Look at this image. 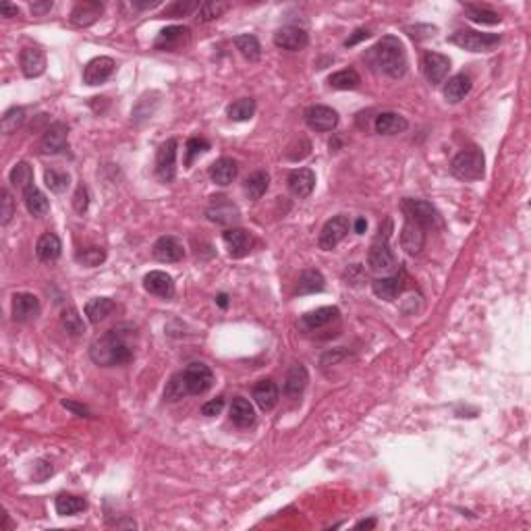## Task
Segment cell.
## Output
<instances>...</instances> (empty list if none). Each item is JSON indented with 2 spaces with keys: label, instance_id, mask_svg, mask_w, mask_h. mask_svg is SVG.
<instances>
[{
  "label": "cell",
  "instance_id": "obj_33",
  "mask_svg": "<svg viewBox=\"0 0 531 531\" xmlns=\"http://www.w3.org/2000/svg\"><path fill=\"white\" fill-rule=\"evenodd\" d=\"M469 92H471V79L465 73H458V75L451 77L449 81H444V98L451 104L461 102Z\"/></svg>",
  "mask_w": 531,
  "mask_h": 531
},
{
  "label": "cell",
  "instance_id": "obj_50",
  "mask_svg": "<svg viewBox=\"0 0 531 531\" xmlns=\"http://www.w3.org/2000/svg\"><path fill=\"white\" fill-rule=\"evenodd\" d=\"M199 6H201V2H183V0H177L170 6H166L160 17H173V19L175 17H185V15L193 13V11H199Z\"/></svg>",
  "mask_w": 531,
  "mask_h": 531
},
{
  "label": "cell",
  "instance_id": "obj_19",
  "mask_svg": "<svg viewBox=\"0 0 531 531\" xmlns=\"http://www.w3.org/2000/svg\"><path fill=\"white\" fill-rule=\"evenodd\" d=\"M154 258L162 264H175L179 260H183L185 249L183 245L175 239V237H160L152 247Z\"/></svg>",
  "mask_w": 531,
  "mask_h": 531
},
{
  "label": "cell",
  "instance_id": "obj_31",
  "mask_svg": "<svg viewBox=\"0 0 531 531\" xmlns=\"http://www.w3.org/2000/svg\"><path fill=\"white\" fill-rule=\"evenodd\" d=\"M376 131L380 135H399L403 131H407L409 123L405 116L396 113H380L376 116V123H374Z\"/></svg>",
  "mask_w": 531,
  "mask_h": 531
},
{
  "label": "cell",
  "instance_id": "obj_35",
  "mask_svg": "<svg viewBox=\"0 0 531 531\" xmlns=\"http://www.w3.org/2000/svg\"><path fill=\"white\" fill-rule=\"evenodd\" d=\"M324 287H326V280H324L322 272H318V270H304L301 276H299V280H297L295 293L297 295H311V293L324 291Z\"/></svg>",
  "mask_w": 531,
  "mask_h": 531
},
{
  "label": "cell",
  "instance_id": "obj_54",
  "mask_svg": "<svg viewBox=\"0 0 531 531\" xmlns=\"http://www.w3.org/2000/svg\"><path fill=\"white\" fill-rule=\"evenodd\" d=\"M223 409H225V399H214V401L204 403V407H201V416H206V418H214V416H218Z\"/></svg>",
  "mask_w": 531,
  "mask_h": 531
},
{
  "label": "cell",
  "instance_id": "obj_12",
  "mask_svg": "<svg viewBox=\"0 0 531 531\" xmlns=\"http://www.w3.org/2000/svg\"><path fill=\"white\" fill-rule=\"evenodd\" d=\"M305 123L309 129L318 131V133H328V131H335L337 125H339V114L337 111H332L330 106H322V104H316V106H309L305 111Z\"/></svg>",
  "mask_w": 531,
  "mask_h": 531
},
{
  "label": "cell",
  "instance_id": "obj_61",
  "mask_svg": "<svg viewBox=\"0 0 531 531\" xmlns=\"http://www.w3.org/2000/svg\"><path fill=\"white\" fill-rule=\"evenodd\" d=\"M357 530H372V527H376V519H368V521H359L357 525H355Z\"/></svg>",
  "mask_w": 531,
  "mask_h": 531
},
{
  "label": "cell",
  "instance_id": "obj_49",
  "mask_svg": "<svg viewBox=\"0 0 531 531\" xmlns=\"http://www.w3.org/2000/svg\"><path fill=\"white\" fill-rule=\"evenodd\" d=\"M183 396H187V388H185V382H183V376L181 374H175L170 382L166 384V390H164V399L175 403V401H181Z\"/></svg>",
  "mask_w": 531,
  "mask_h": 531
},
{
  "label": "cell",
  "instance_id": "obj_23",
  "mask_svg": "<svg viewBox=\"0 0 531 531\" xmlns=\"http://www.w3.org/2000/svg\"><path fill=\"white\" fill-rule=\"evenodd\" d=\"M423 243H425V230L411 220H405L403 230H401V247L409 256H418L423 249Z\"/></svg>",
  "mask_w": 531,
  "mask_h": 531
},
{
  "label": "cell",
  "instance_id": "obj_14",
  "mask_svg": "<svg viewBox=\"0 0 531 531\" xmlns=\"http://www.w3.org/2000/svg\"><path fill=\"white\" fill-rule=\"evenodd\" d=\"M407 289V274L401 270L399 274L392 276H384V278H376L372 282V291L378 299L384 301H394L403 291Z\"/></svg>",
  "mask_w": 531,
  "mask_h": 531
},
{
  "label": "cell",
  "instance_id": "obj_46",
  "mask_svg": "<svg viewBox=\"0 0 531 531\" xmlns=\"http://www.w3.org/2000/svg\"><path fill=\"white\" fill-rule=\"evenodd\" d=\"M467 17L473 23H482V25H496L502 21V17L498 13H494L490 8H482V6H467Z\"/></svg>",
  "mask_w": 531,
  "mask_h": 531
},
{
  "label": "cell",
  "instance_id": "obj_18",
  "mask_svg": "<svg viewBox=\"0 0 531 531\" xmlns=\"http://www.w3.org/2000/svg\"><path fill=\"white\" fill-rule=\"evenodd\" d=\"M116 65L111 56H98L94 61H89L83 69V83L87 85H100L104 83L108 77L113 75Z\"/></svg>",
  "mask_w": 531,
  "mask_h": 531
},
{
  "label": "cell",
  "instance_id": "obj_52",
  "mask_svg": "<svg viewBox=\"0 0 531 531\" xmlns=\"http://www.w3.org/2000/svg\"><path fill=\"white\" fill-rule=\"evenodd\" d=\"M0 204H2V210H0V223L2 225H8L11 223V218H13V214H15V201H13V195H11V191L8 189H2L0 191Z\"/></svg>",
  "mask_w": 531,
  "mask_h": 531
},
{
  "label": "cell",
  "instance_id": "obj_38",
  "mask_svg": "<svg viewBox=\"0 0 531 531\" xmlns=\"http://www.w3.org/2000/svg\"><path fill=\"white\" fill-rule=\"evenodd\" d=\"M268 187H270V175L266 170H258L251 177H247V181H245V195L256 201V199H260L264 195Z\"/></svg>",
  "mask_w": 531,
  "mask_h": 531
},
{
  "label": "cell",
  "instance_id": "obj_1",
  "mask_svg": "<svg viewBox=\"0 0 531 531\" xmlns=\"http://www.w3.org/2000/svg\"><path fill=\"white\" fill-rule=\"evenodd\" d=\"M89 357L102 368L129 363L133 359V346L129 342V332H125V326H116L106 335L98 337L89 344Z\"/></svg>",
  "mask_w": 531,
  "mask_h": 531
},
{
  "label": "cell",
  "instance_id": "obj_27",
  "mask_svg": "<svg viewBox=\"0 0 531 531\" xmlns=\"http://www.w3.org/2000/svg\"><path fill=\"white\" fill-rule=\"evenodd\" d=\"M337 318H339V307H320V309H313V311L305 313L301 322H299V326L304 330H318V328L328 326Z\"/></svg>",
  "mask_w": 531,
  "mask_h": 531
},
{
  "label": "cell",
  "instance_id": "obj_41",
  "mask_svg": "<svg viewBox=\"0 0 531 531\" xmlns=\"http://www.w3.org/2000/svg\"><path fill=\"white\" fill-rule=\"evenodd\" d=\"M235 46H237V50H239L247 61H251V63L260 61V56H262V48H260V42H258L256 36H249V34L237 36V38H235Z\"/></svg>",
  "mask_w": 531,
  "mask_h": 531
},
{
  "label": "cell",
  "instance_id": "obj_4",
  "mask_svg": "<svg viewBox=\"0 0 531 531\" xmlns=\"http://www.w3.org/2000/svg\"><path fill=\"white\" fill-rule=\"evenodd\" d=\"M390 232H392V220H386V227H380V235L376 237V241H374V245L370 249V256H368V266L374 272H388V270H392L396 266L394 251L388 245Z\"/></svg>",
  "mask_w": 531,
  "mask_h": 531
},
{
  "label": "cell",
  "instance_id": "obj_36",
  "mask_svg": "<svg viewBox=\"0 0 531 531\" xmlns=\"http://www.w3.org/2000/svg\"><path fill=\"white\" fill-rule=\"evenodd\" d=\"M114 301L108 299V297H96V299H89L85 304V316L92 324H98L102 322L104 318H108L113 313Z\"/></svg>",
  "mask_w": 531,
  "mask_h": 531
},
{
  "label": "cell",
  "instance_id": "obj_21",
  "mask_svg": "<svg viewBox=\"0 0 531 531\" xmlns=\"http://www.w3.org/2000/svg\"><path fill=\"white\" fill-rule=\"evenodd\" d=\"M39 313V299L32 293H15L13 295V318L17 322L36 320Z\"/></svg>",
  "mask_w": 531,
  "mask_h": 531
},
{
  "label": "cell",
  "instance_id": "obj_7",
  "mask_svg": "<svg viewBox=\"0 0 531 531\" xmlns=\"http://www.w3.org/2000/svg\"><path fill=\"white\" fill-rule=\"evenodd\" d=\"M181 376H183V382H185L187 394H195V396L208 392L212 388V384H214V372L201 361H195V363L187 366L181 372Z\"/></svg>",
  "mask_w": 531,
  "mask_h": 531
},
{
  "label": "cell",
  "instance_id": "obj_25",
  "mask_svg": "<svg viewBox=\"0 0 531 531\" xmlns=\"http://www.w3.org/2000/svg\"><path fill=\"white\" fill-rule=\"evenodd\" d=\"M61 251H63V243L54 232H44L36 243V256L39 262H46V264L56 262L61 258Z\"/></svg>",
  "mask_w": 531,
  "mask_h": 531
},
{
  "label": "cell",
  "instance_id": "obj_17",
  "mask_svg": "<svg viewBox=\"0 0 531 531\" xmlns=\"http://www.w3.org/2000/svg\"><path fill=\"white\" fill-rule=\"evenodd\" d=\"M274 44L282 50H289V52H299L304 50L305 46L309 44V36L307 32L301 30V27H295V25H287V27H280L276 34H274Z\"/></svg>",
  "mask_w": 531,
  "mask_h": 531
},
{
  "label": "cell",
  "instance_id": "obj_9",
  "mask_svg": "<svg viewBox=\"0 0 531 531\" xmlns=\"http://www.w3.org/2000/svg\"><path fill=\"white\" fill-rule=\"evenodd\" d=\"M69 129L65 123H54L50 125L44 135H42V142H39V154L44 156H54V154H63L67 152L69 148Z\"/></svg>",
  "mask_w": 531,
  "mask_h": 531
},
{
  "label": "cell",
  "instance_id": "obj_47",
  "mask_svg": "<svg viewBox=\"0 0 531 531\" xmlns=\"http://www.w3.org/2000/svg\"><path fill=\"white\" fill-rule=\"evenodd\" d=\"M75 260L85 268H96L106 260V251L102 247H85V249L77 251Z\"/></svg>",
  "mask_w": 531,
  "mask_h": 531
},
{
  "label": "cell",
  "instance_id": "obj_32",
  "mask_svg": "<svg viewBox=\"0 0 531 531\" xmlns=\"http://www.w3.org/2000/svg\"><path fill=\"white\" fill-rule=\"evenodd\" d=\"M23 201H25L27 212H30L32 216H36V218L46 216V214H48V210H50L48 197H46V195H44V193H42L36 185H30V187H25V189H23Z\"/></svg>",
  "mask_w": 531,
  "mask_h": 531
},
{
  "label": "cell",
  "instance_id": "obj_34",
  "mask_svg": "<svg viewBox=\"0 0 531 531\" xmlns=\"http://www.w3.org/2000/svg\"><path fill=\"white\" fill-rule=\"evenodd\" d=\"M230 419L235 425L239 427H247L256 421V411H254V405L243 399V396H237L232 399V405H230Z\"/></svg>",
  "mask_w": 531,
  "mask_h": 531
},
{
  "label": "cell",
  "instance_id": "obj_29",
  "mask_svg": "<svg viewBox=\"0 0 531 531\" xmlns=\"http://www.w3.org/2000/svg\"><path fill=\"white\" fill-rule=\"evenodd\" d=\"M237 162L232 158H218L212 166H210V179L220 185L227 187L235 179H237Z\"/></svg>",
  "mask_w": 531,
  "mask_h": 531
},
{
  "label": "cell",
  "instance_id": "obj_40",
  "mask_svg": "<svg viewBox=\"0 0 531 531\" xmlns=\"http://www.w3.org/2000/svg\"><path fill=\"white\" fill-rule=\"evenodd\" d=\"M361 83V77L355 69H342L339 73L328 77V85L332 89H357Z\"/></svg>",
  "mask_w": 531,
  "mask_h": 531
},
{
  "label": "cell",
  "instance_id": "obj_51",
  "mask_svg": "<svg viewBox=\"0 0 531 531\" xmlns=\"http://www.w3.org/2000/svg\"><path fill=\"white\" fill-rule=\"evenodd\" d=\"M210 150V142L201 139V137H191L187 142V158H185V166H191L193 160L199 156V154L208 152Z\"/></svg>",
  "mask_w": 531,
  "mask_h": 531
},
{
  "label": "cell",
  "instance_id": "obj_3",
  "mask_svg": "<svg viewBox=\"0 0 531 531\" xmlns=\"http://www.w3.org/2000/svg\"><path fill=\"white\" fill-rule=\"evenodd\" d=\"M451 173L461 181H480L486 173V158L475 148L458 152L451 162Z\"/></svg>",
  "mask_w": 531,
  "mask_h": 531
},
{
  "label": "cell",
  "instance_id": "obj_45",
  "mask_svg": "<svg viewBox=\"0 0 531 531\" xmlns=\"http://www.w3.org/2000/svg\"><path fill=\"white\" fill-rule=\"evenodd\" d=\"M23 123H25V111L19 108V106H13V108H8V111L4 113L0 127H2V133L11 135V133H15Z\"/></svg>",
  "mask_w": 531,
  "mask_h": 531
},
{
  "label": "cell",
  "instance_id": "obj_30",
  "mask_svg": "<svg viewBox=\"0 0 531 531\" xmlns=\"http://www.w3.org/2000/svg\"><path fill=\"white\" fill-rule=\"evenodd\" d=\"M254 399L262 411H272L278 403V386L272 380H260L254 386Z\"/></svg>",
  "mask_w": 531,
  "mask_h": 531
},
{
  "label": "cell",
  "instance_id": "obj_57",
  "mask_svg": "<svg viewBox=\"0 0 531 531\" xmlns=\"http://www.w3.org/2000/svg\"><path fill=\"white\" fill-rule=\"evenodd\" d=\"M368 38H370V32H368V30H357L351 38L344 42V46H346V48H351V46L359 44L361 39H368Z\"/></svg>",
  "mask_w": 531,
  "mask_h": 531
},
{
  "label": "cell",
  "instance_id": "obj_42",
  "mask_svg": "<svg viewBox=\"0 0 531 531\" xmlns=\"http://www.w3.org/2000/svg\"><path fill=\"white\" fill-rule=\"evenodd\" d=\"M228 2H220V0H208V2H201L199 11H197V21L199 23H208V21H214L218 17H223L228 11Z\"/></svg>",
  "mask_w": 531,
  "mask_h": 531
},
{
  "label": "cell",
  "instance_id": "obj_16",
  "mask_svg": "<svg viewBox=\"0 0 531 531\" xmlns=\"http://www.w3.org/2000/svg\"><path fill=\"white\" fill-rule=\"evenodd\" d=\"M104 13V4L98 2V0H83V2H77L71 11V23L77 25V27H89L94 25Z\"/></svg>",
  "mask_w": 531,
  "mask_h": 531
},
{
  "label": "cell",
  "instance_id": "obj_59",
  "mask_svg": "<svg viewBox=\"0 0 531 531\" xmlns=\"http://www.w3.org/2000/svg\"><path fill=\"white\" fill-rule=\"evenodd\" d=\"M0 13H2V17H17V15H19V8H17L15 4L2 2V4H0Z\"/></svg>",
  "mask_w": 531,
  "mask_h": 531
},
{
  "label": "cell",
  "instance_id": "obj_10",
  "mask_svg": "<svg viewBox=\"0 0 531 531\" xmlns=\"http://www.w3.org/2000/svg\"><path fill=\"white\" fill-rule=\"evenodd\" d=\"M206 216H208L210 223L220 225V227H230V225H237L241 220L239 208L232 201H228V197H223V195L212 199V204L206 210Z\"/></svg>",
  "mask_w": 531,
  "mask_h": 531
},
{
  "label": "cell",
  "instance_id": "obj_13",
  "mask_svg": "<svg viewBox=\"0 0 531 531\" xmlns=\"http://www.w3.org/2000/svg\"><path fill=\"white\" fill-rule=\"evenodd\" d=\"M191 39V30L185 25H170L166 30H162L158 34V38L154 42L156 50H164V52H175V50H183Z\"/></svg>",
  "mask_w": 531,
  "mask_h": 531
},
{
  "label": "cell",
  "instance_id": "obj_6",
  "mask_svg": "<svg viewBox=\"0 0 531 531\" xmlns=\"http://www.w3.org/2000/svg\"><path fill=\"white\" fill-rule=\"evenodd\" d=\"M449 42L463 50H469V52H488L494 46L500 44V36L498 34H482L475 30H461V32L453 34Z\"/></svg>",
  "mask_w": 531,
  "mask_h": 531
},
{
  "label": "cell",
  "instance_id": "obj_62",
  "mask_svg": "<svg viewBox=\"0 0 531 531\" xmlns=\"http://www.w3.org/2000/svg\"><path fill=\"white\" fill-rule=\"evenodd\" d=\"M366 230H368V220H366V218H357V223H355V232L363 235Z\"/></svg>",
  "mask_w": 531,
  "mask_h": 531
},
{
  "label": "cell",
  "instance_id": "obj_20",
  "mask_svg": "<svg viewBox=\"0 0 531 531\" xmlns=\"http://www.w3.org/2000/svg\"><path fill=\"white\" fill-rule=\"evenodd\" d=\"M223 241L227 245L230 258H245L251 251V235L243 228H228L223 235Z\"/></svg>",
  "mask_w": 531,
  "mask_h": 531
},
{
  "label": "cell",
  "instance_id": "obj_64",
  "mask_svg": "<svg viewBox=\"0 0 531 531\" xmlns=\"http://www.w3.org/2000/svg\"><path fill=\"white\" fill-rule=\"evenodd\" d=\"M216 304H218L220 307H223V309H225V307L228 305V297L225 295V293H223V295H218V297H216Z\"/></svg>",
  "mask_w": 531,
  "mask_h": 531
},
{
  "label": "cell",
  "instance_id": "obj_53",
  "mask_svg": "<svg viewBox=\"0 0 531 531\" xmlns=\"http://www.w3.org/2000/svg\"><path fill=\"white\" fill-rule=\"evenodd\" d=\"M87 206H89V195H87V189H85L83 185H79L75 191V197H73V208H75V212L83 214V212L87 210Z\"/></svg>",
  "mask_w": 531,
  "mask_h": 531
},
{
  "label": "cell",
  "instance_id": "obj_11",
  "mask_svg": "<svg viewBox=\"0 0 531 531\" xmlns=\"http://www.w3.org/2000/svg\"><path fill=\"white\" fill-rule=\"evenodd\" d=\"M421 69H423V75L425 79L432 83V85H440L446 81L449 77V71H451V58L440 54V52H425L423 58H421Z\"/></svg>",
  "mask_w": 531,
  "mask_h": 531
},
{
  "label": "cell",
  "instance_id": "obj_26",
  "mask_svg": "<svg viewBox=\"0 0 531 531\" xmlns=\"http://www.w3.org/2000/svg\"><path fill=\"white\" fill-rule=\"evenodd\" d=\"M19 63L25 77H39L46 71V56L39 48H23Z\"/></svg>",
  "mask_w": 531,
  "mask_h": 531
},
{
  "label": "cell",
  "instance_id": "obj_63",
  "mask_svg": "<svg viewBox=\"0 0 531 531\" xmlns=\"http://www.w3.org/2000/svg\"><path fill=\"white\" fill-rule=\"evenodd\" d=\"M158 4H160V0H152V2H133L135 8H154V6H158Z\"/></svg>",
  "mask_w": 531,
  "mask_h": 531
},
{
  "label": "cell",
  "instance_id": "obj_24",
  "mask_svg": "<svg viewBox=\"0 0 531 531\" xmlns=\"http://www.w3.org/2000/svg\"><path fill=\"white\" fill-rule=\"evenodd\" d=\"M287 185L295 197H307L316 187V175L309 168H297L289 175Z\"/></svg>",
  "mask_w": 531,
  "mask_h": 531
},
{
  "label": "cell",
  "instance_id": "obj_8",
  "mask_svg": "<svg viewBox=\"0 0 531 531\" xmlns=\"http://www.w3.org/2000/svg\"><path fill=\"white\" fill-rule=\"evenodd\" d=\"M177 139L164 142L156 154V175L162 183H170L177 177Z\"/></svg>",
  "mask_w": 531,
  "mask_h": 531
},
{
  "label": "cell",
  "instance_id": "obj_60",
  "mask_svg": "<svg viewBox=\"0 0 531 531\" xmlns=\"http://www.w3.org/2000/svg\"><path fill=\"white\" fill-rule=\"evenodd\" d=\"M63 407H67V409H71V411H75L79 416H87L89 411L85 409V407H81V405H77L73 401H63Z\"/></svg>",
  "mask_w": 531,
  "mask_h": 531
},
{
  "label": "cell",
  "instance_id": "obj_22",
  "mask_svg": "<svg viewBox=\"0 0 531 531\" xmlns=\"http://www.w3.org/2000/svg\"><path fill=\"white\" fill-rule=\"evenodd\" d=\"M144 289H146L150 295L162 297V299H170V297L175 295V282H173L170 274L160 272V270H154L150 274H146V278H144Z\"/></svg>",
  "mask_w": 531,
  "mask_h": 531
},
{
  "label": "cell",
  "instance_id": "obj_56",
  "mask_svg": "<svg viewBox=\"0 0 531 531\" xmlns=\"http://www.w3.org/2000/svg\"><path fill=\"white\" fill-rule=\"evenodd\" d=\"M48 475H52V465H48L46 461H38L36 465H34V480H46Z\"/></svg>",
  "mask_w": 531,
  "mask_h": 531
},
{
  "label": "cell",
  "instance_id": "obj_15",
  "mask_svg": "<svg viewBox=\"0 0 531 531\" xmlns=\"http://www.w3.org/2000/svg\"><path fill=\"white\" fill-rule=\"evenodd\" d=\"M346 232H349V218H346V216H342L341 214V216L330 218V220L324 225L322 232H320V239H318L320 249H324V251L335 249L342 239L346 237Z\"/></svg>",
  "mask_w": 531,
  "mask_h": 531
},
{
  "label": "cell",
  "instance_id": "obj_28",
  "mask_svg": "<svg viewBox=\"0 0 531 531\" xmlns=\"http://www.w3.org/2000/svg\"><path fill=\"white\" fill-rule=\"evenodd\" d=\"M307 382H309V374H307L305 366H301V363L291 366L289 372H287V378H285V394L291 396V399L301 396Z\"/></svg>",
  "mask_w": 531,
  "mask_h": 531
},
{
  "label": "cell",
  "instance_id": "obj_44",
  "mask_svg": "<svg viewBox=\"0 0 531 531\" xmlns=\"http://www.w3.org/2000/svg\"><path fill=\"white\" fill-rule=\"evenodd\" d=\"M13 187H19V189H25L30 185H34V170L27 162H17L8 175Z\"/></svg>",
  "mask_w": 531,
  "mask_h": 531
},
{
  "label": "cell",
  "instance_id": "obj_2",
  "mask_svg": "<svg viewBox=\"0 0 531 531\" xmlns=\"http://www.w3.org/2000/svg\"><path fill=\"white\" fill-rule=\"evenodd\" d=\"M368 58L384 75L401 79L407 73V54L403 42L394 36H384L374 48H370Z\"/></svg>",
  "mask_w": 531,
  "mask_h": 531
},
{
  "label": "cell",
  "instance_id": "obj_43",
  "mask_svg": "<svg viewBox=\"0 0 531 531\" xmlns=\"http://www.w3.org/2000/svg\"><path fill=\"white\" fill-rule=\"evenodd\" d=\"M61 324L63 328L71 335V337H81L85 332V324H83V318L79 316L75 307H67L63 309L61 313Z\"/></svg>",
  "mask_w": 531,
  "mask_h": 531
},
{
  "label": "cell",
  "instance_id": "obj_55",
  "mask_svg": "<svg viewBox=\"0 0 531 531\" xmlns=\"http://www.w3.org/2000/svg\"><path fill=\"white\" fill-rule=\"evenodd\" d=\"M342 278L346 280V285H357V282H361V280H363V268H361L359 264L349 266V268L344 270Z\"/></svg>",
  "mask_w": 531,
  "mask_h": 531
},
{
  "label": "cell",
  "instance_id": "obj_5",
  "mask_svg": "<svg viewBox=\"0 0 531 531\" xmlns=\"http://www.w3.org/2000/svg\"><path fill=\"white\" fill-rule=\"evenodd\" d=\"M403 212H405V220L416 223L418 227L425 228H440L442 227V218L438 214V210L423 199H405L403 201Z\"/></svg>",
  "mask_w": 531,
  "mask_h": 531
},
{
  "label": "cell",
  "instance_id": "obj_48",
  "mask_svg": "<svg viewBox=\"0 0 531 531\" xmlns=\"http://www.w3.org/2000/svg\"><path fill=\"white\" fill-rule=\"evenodd\" d=\"M44 181H46V187L52 191V193H65L67 187H69V175L67 173H58L54 168H50V170L44 173Z\"/></svg>",
  "mask_w": 531,
  "mask_h": 531
},
{
  "label": "cell",
  "instance_id": "obj_58",
  "mask_svg": "<svg viewBox=\"0 0 531 531\" xmlns=\"http://www.w3.org/2000/svg\"><path fill=\"white\" fill-rule=\"evenodd\" d=\"M50 8H52V2H50V0H46V2H34V4H32V13L38 15V17L50 13Z\"/></svg>",
  "mask_w": 531,
  "mask_h": 531
},
{
  "label": "cell",
  "instance_id": "obj_39",
  "mask_svg": "<svg viewBox=\"0 0 531 531\" xmlns=\"http://www.w3.org/2000/svg\"><path fill=\"white\" fill-rule=\"evenodd\" d=\"M227 114L230 120L235 123H243V120H249L254 114H256V100L251 98H241L237 102H232L227 108Z\"/></svg>",
  "mask_w": 531,
  "mask_h": 531
},
{
  "label": "cell",
  "instance_id": "obj_37",
  "mask_svg": "<svg viewBox=\"0 0 531 531\" xmlns=\"http://www.w3.org/2000/svg\"><path fill=\"white\" fill-rule=\"evenodd\" d=\"M54 506H56V513H58L61 517H71V515H77V513L85 511L87 502H85L83 498L75 496V494H61V496L56 498Z\"/></svg>",
  "mask_w": 531,
  "mask_h": 531
}]
</instances>
